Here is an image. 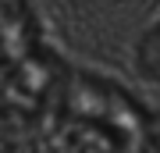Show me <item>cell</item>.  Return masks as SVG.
Listing matches in <instances>:
<instances>
[{
    "mask_svg": "<svg viewBox=\"0 0 160 153\" xmlns=\"http://www.w3.org/2000/svg\"><path fill=\"white\" fill-rule=\"evenodd\" d=\"M61 85L64 68L39 43L29 0H0V118H36Z\"/></svg>",
    "mask_w": 160,
    "mask_h": 153,
    "instance_id": "1",
    "label": "cell"
},
{
    "mask_svg": "<svg viewBox=\"0 0 160 153\" xmlns=\"http://www.w3.org/2000/svg\"><path fill=\"white\" fill-rule=\"evenodd\" d=\"M61 125L82 153H149L146 114L128 93L92 75H64Z\"/></svg>",
    "mask_w": 160,
    "mask_h": 153,
    "instance_id": "2",
    "label": "cell"
},
{
    "mask_svg": "<svg viewBox=\"0 0 160 153\" xmlns=\"http://www.w3.org/2000/svg\"><path fill=\"white\" fill-rule=\"evenodd\" d=\"M139 57H142V68H146L149 75H157V79H160V28H157V32H149L146 39H142Z\"/></svg>",
    "mask_w": 160,
    "mask_h": 153,
    "instance_id": "3",
    "label": "cell"
},
{
    "mask_svg": "<svg viewBox=\"0 0 160 153\" xmlns=\"http://www.w3.org/2000/svg\"><path fill=\"white\" fill-rule=\"evenodd\" d=\"M11 150H14V146H11V135L0 128V153H11Z\"/></svg>",
    "mask_w": 160,
    "mask_h": 153,
    "instance_id": "4",
    "label": "cell"
}]
</instances>
